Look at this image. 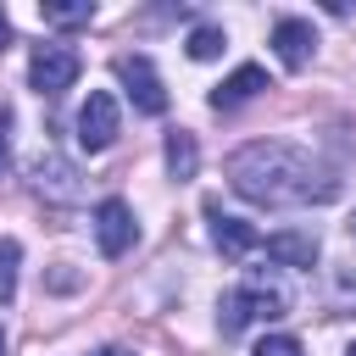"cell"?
<instances>
[{"label": "cell", "instance_id": "ba28073f", "mask_svg": "<svg viewBox=\"0 0 356 356\" xmlns=\"http://www.w3.org/2000/svg\"><path fill=\"white\" fill-rule=\"evenodd\" d=\"M273 50H278V61H284L289 72H300V67L312 61V50H317L312 22H300V17H278V22H273Z\"/></svg>", "mask_w": 356, "mask_h": 356}, {"label": "cell", "instance_id": "d6986e66", "mask_svg": "<svg viewBox=\"0 0 356 356\" xmlns=\"http://www.w3.org/2000/svg\"><path fill=\"white\" fill-rule=\"evenodd\" d=\"M95 356H128V350H117V345H111V350H95Z\"/></svg>", "mask_w": 356, "mask_h": 356}, {"label": "cell", "instance_id": "5b68a950", "mask_svg": "<svg viewBox=\"0 0 356 356\" xmlns=\"http://www.w3.org/2000/svg\"><path fill=\"white\" fill-rule=\"evenodd\" d=\"M134 239H139V217H134V206L117 200V195L100 200V206H95V245H100V256H128Z\"/></svg>", "mask_w": 356, "mask_h": 356}, {"label": "cell", "instance_id": "9a60e30c", "mask_svg": "<svg viewBox=\"0 0 356 356\" xmlns=\"http://www.w3.org/2000/svg\"><path fill=\"white\" fill-rule=\"evenodd\" d=\"M222 44H228V39H222V28H211V22H200V28L189 33V44H184V50H189L195 61H217V56H222Z\"/></svg>", "mask_w": 356, "mask_h": 356}, {"label": "cell", "instance_id": "6da1fadb", "mask_svg": "<svg viewBox=\"0 0 356 356\" xmlns=\"http://www.w3.org/2000/svg\"><path fill=\"white\" fill-rule=\"evenodd\" d=\"M228 184H234V195H245L256 206H323L339 195V178L284 139L239 145L228 156Z\"/></svg>", "mask_w": 356, "mask_h": 356}, {"label": "cell", "instance_id": "5bb4252c", "mask_svg": "<svg viewBox=\"0 0 356 356\" xmlns=\"http://www.w3.org/2000/svg\"><path fill=\"white\" fill-rule=\"evenodd\" d=\"M17 267H22V245L17 239H0V306L17 300Z\"/></svg>", "mask_w": 356, "mask_h": 356}, {"label": "cell", "instance_id": "277c9868", "mask_svg": "<svg viewBox=\"0 0 356 356\" xmlns=\"http://www.w3.org/2000/svg\"><path fill=\"white\" fill-rule=\"evenodd\" d=\"M117 134H122V111H117V100H111L106 89H95V95L83 100V111H78V145H83L89 156H100V150L117 145Z\"/></svg>", "mask_w": 356, "mask_h": 356}, {"label": "cell", "instance_id": "4fadbf2b", "mask_svg": "<svg viewBox=\"0 0 356 356\" xmlns=\"http://www.w3.org/2000/svg\"><path fill=\"white\" fill-rule=\"evenodd\" d=\"M39 17H44V28H83V22H95V0H78V6H56V0H44Z\"/></svg>", "mask_w": 356, "mask_h": 356}, {"label": "cell", "instance_id": "8fae6325", "mask_svg": "<svg viewBox=\"0 0 356 356\" xmlns=\"http://www.w3.org/2000/svg\"><path fill=\"white\" fill-rule=\"evenodd\" d=\"M267 256L278 267H312L317 261V234L312 228H278V234H267Z\"/></svg>", "mask_w": 356, "mask_h": 356}, {"label": "cell", "instance_id": "7c38bea8", "mask_svg": "<svg viewBox=\"0 0 356 356\" xmlns=\"http://www.w3.org/2000/svg\"><path fill=\"white\" fill-rule=\"evenodd\" d=\"M195 167H200L195 134H189V128H172V134H167V172H172V178H195Z\"/></svg>", "mask_w": 356, "mask_h": 356}, {"label": "cell", "instance_id": "3957f363", "mask_svg": "<svg viewBox=\"0 0 356 356\" xmlns=\"http://www.w3.org/2000/svg\"><path fill=\"white\" fill-rule=\"evenodd\" d=\"M78 72H83V61H78L72 44H39L33 61H28V83H33L39 95H61V89H72Z\"/></svg>", "mask_w": 356, "mask_h": 356}, {"label": "cell", "instance_id": "9c48e42d", "mask_svg": "<svg viewBox=\"0 0 356 356\" xmlns=\"http://www.w3.org/2000/svg\"><path fill=\"white\" fill-rule=\"evenodd\" d=\"M261 89H273V83H267V72H261L256 61H245V67H234V72H228V78L211 89V106H217V111H234V106L256 100Z\"/></svg>", "mask_w": 356, "mask_h": 356}, {"label": "cell", "instance_id": "52a82bcc", "mask_svg": "<svg viewBox=\"0 0 356 356\" xmlns=\"http://www.w3.org/2000/svg\"><path fill=\"white\" fill-rule=\"evenodd\" d=\"M33 195H44V200H56V206H67V200H83V172H78L67 156L44 150V156L33 161Z\"/></svg>", "mask_w": 356, "mask_h": 356}, {"label": "cell", "instance_id": "30bf717a", "mask_svg": "<svg viewBox=\"0 0 356 356\" xmlns=\"http://www.w3.org/2000/svg\"><path fill=\"white\" fill-rule=\"evenodd\" d=\"M206 217H211V245L222 250V256H250L256 245H261V234L245 222V217H228V211H217V206H206Z\"/></svg>", "mask_w": 356, "mask_h": 356}, {"label": "cell", "instance_id": "ffe728a7", "mask_svg": "<svg viewBox=\"0 0 356 356\" xmlns=\"http://www.w3.org/2000/svg\"><path fill=\"white\" fill-rule=\"evenodd\" d=\"M345 228H350V239H356V211H350V222H345Z\"/></svg>", "mask_w": 356, "mask_h": 356}, {"label": "cell", "instance_id": "2e32d148", "mask_svg": "<svg viewBox=\"0 0 356 356\" xmlns=\"http://www.w3.org/2000/svg\"><path fill=\"white\" fill-rule=\"evenodd\" d=\"M250 356H306V350H300V339H295V334H261Z\"/></svg>", "mask_w": 356, "mask_h": 356}, {"label": "cell", "instance_id": "e0dca14e", "mask_svg": "<svg viewBox=\"0 0 356 356\" xmlns=\"http://www.w3.org/2000/svg\"><path fill=\"white\" fill-rule=\"evenodd\" d=\"M6 122H11V106H0V172L11 167V139H6Z\"/></svg>", "mask_w": 356, "mask_h": 356}, {"label": "cell", "instance_id": "7402d4cb", "mask_svg": "<svg viewBox=\"0 0 356 356\" xmlns=\"http://www.w3.org/2000/svg\"><path fill=\"white\" fill-rule=\"evenodd\" d=\"M345 356H356V339H350V350H345Z\"/></svg>", "mask_w": 356, "mask_h": 356}, {"label": "cell", "instance_id": "7a4b0ae2", "mask_svg": "<svg viewBox=\"0 0 356 356\" xmlns=\"http://www.w3.org/2000/svg\"><path fill=\"white\" fill-rule=\"evenodd\" d=\"M284 312H289V289H284L278 278H267V273H250L239 289H228V295L217 300V328H222V334H239L250 317L273 323V317H284Z\"/></svg>", "mask_w": 356, "mask_h": 356}, {"label": "cell", "instance_id": "8992f818", "mask_svg": "<svg viewBox=\"0 0 356 356\" xmlns=\"http://www.w3.org/2000/svg\"><path fill=\"white\" fill-rule=\"evenodd\" d=\"M117 78H122L128 100H134L145 117H161V111H167V89H161L150 56H117Z\"/></svg>", "mask_w": 356, "mask_h": 356}, {"label": "cell", "instance_id": "ac0fdd59", "mask_svg": "<svg viewBox=\"0 0 356 356\" xmlns=\"http://www.w3.org/2000/svg\"><path fill=\"white\" fill-rule=\"evenodd\" d=\"M6 39H11V17L0 11V50H6Z\"/></svg>", "mask_w": 356, "mask_h": 356}, {"label": "cell", "instance_id": "44dd1931", "mask_svg": "<svg viewBox=\"0 0 356 356\" xmlns=\"http://www.w3.org/2000/svg\"><path fill=\"white\" fill-rule=\"evenodd\" d=\"M0 356H6V334H0Z\"/></svg>", "mask_w": 356, "mask_h": 356}]
</instances>
